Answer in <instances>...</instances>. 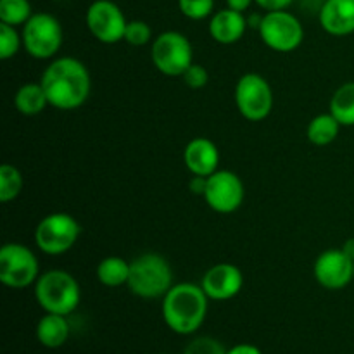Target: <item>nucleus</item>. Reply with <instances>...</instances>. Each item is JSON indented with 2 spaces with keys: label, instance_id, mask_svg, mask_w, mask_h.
Returning <instances> with one entry per match:
<instances>
[{
  "label": "nucleus",
  "instance_id": "26",
  "mask_svg": "<svg viewBox=\"0 0 354 354\" xmlns=\"http://www.w3.org/2000/svg\"><path fill=\"white\" fill-rule=\"evenodd\" d=\"M178 9L189 19L203 21L214 14V0H178Z\"/></svg>",
  "mask_w": 354,
  "mask_h": 354
},
{
  "label": "nucleus",
  "instance_id": "11",
  "mask_svg": "<svg viewBox=\"0 0 354 354\" xmlns=\"http://www.w3.org/2000/svg\"><path fill=\"white\" fill-rule=\"evenodd\" d=\"M86 28L97 41L114 45L124 40L128 19L113 0H93L86 9Z\"/></svg>",
  "mask_w": 354,
  "mask_h": 354
},
{
  "label": "nucleus",
  "instance_id": "9",
  "mask_svg": "<svg viewBox=\"0 0 354 354\" xmlns=\"http://www.w3.org/2000/svg\"><path fill=\"white\" fill-rule=\"evenodd\" d=\"M40 263L28 245L9 242L0 249V282L9 289H26L40 277Z\"/></svg>",
  "mask_w": 354,
  "mask_h": 354
},
{
  "label": "nucleus",
  "instance_id": "10",
  "mask_svg": "<svg viewBox=\"0 0 354 354\" xmlns=\"http://www.w3.org/2000/svg\"><path fill=\"white\" fill-rule=\"evenodd\" d=\"M234 99L242 118L252 123L266 120L275 102L272 85L259 73H245L239 78Z\"/></svg>",
  "mask_w": 354,
  "mask_h": 354
},
{
  "label": "nucleus",
  "instance_id": "20",
  "mask_svg": "<svg viewBox=\"0 0 354 354\" xmlns=\"http://www.w3.org/2000/svg\"><path fill=\"white\" fill-rule=\"evenodd\" d=\"M130 279V263L120 256H107L97 265V280L106 287L127 286Z\"/></svg>",
  "mask_w": 354,
  "mask_h": 354
},
{
  "label": "nucleus",
  "instance_id": "15",
  "mask_svg": "<svg viewBox=\"0 0 354 354\" xmlns=\"http://www.w3.org/2000/svg\"><path fill=\"white\" fill-rule=\"evenodd\" d=\"M183 161L192 175L211 176L220 169L218 168L220 151L213 140L206 137H197L187 144L185 151H183Z\"/></svg>",
  "mask_w": 354,
  "mask_h": 354
},
{
  "label": "nucleus",
  "instance_id": "31",
  "mask_svg": "<svg viewBox=\"0 0 354 354\" xmlns=\"http://www.w3.org/2000/svg\"><path fill=\"white\" fill-rule=\"evenodd\" d=\"M206 185H207V176L192 175V178H190L189 182L190 192L196 194V196H204V192H206Z\"/></svg>",
  "mask_w": 354,
  "mask_h": 354
},
{
  "label": "nucleus",
  "instance_id": "16",
  "mask_svg": "<svg viewBox=\"0 0 354 354\" xmlns=\"http://www.w3.org/2000/svg\"><path fill=\"white\" fill-rule=\"evenodd\" d=\"M322 28L332 37L354 33V0H324L318 12Z\"/></svg>",
  "mask_w": 354,
  "mask_h": 354
},
{
  "label": "nucleus",
  "instance_id": "12",
  "mask_svg": "<svg viewBox=\"0 0 354 354\" xmlns=\"http://www.w3.org/2000/svg\"><path fill=\"white\" fill-rule=\"evenodd\" d=\"M244 183L237 173L230 169H218L207 176L204 201L213 211L220 214H230L244 203Z\"/></svg>",
  "mask_w": 354,
  "mask_h": 354
},
{
  "label": "nucleus",
  "instance_id": "4",
  "mask_svg": "<svg viewBox=\"0 0 354 354\" xmlns=\"http://www.w3.org/2000/svg\"><path fill=\"white\" fill-rule=\"evenodd\" d=\"M35 299L45 313L71 315L82 301V289L75 277L66 270H48L35 283Z\"/></svg>",
  "mask_w": 354,
  "mask_h": 354
},
{
  "label": "nucleus",
  "instance_id": "30",
  "mask_svg": "<svg viewBox=\"0 0 354 354\" xmlns=\"http://www.w3.org/2000/svg\"><path fill=\"white\" fill-rule=\"evenodd\" d=\"M294 0H254V3H258L261 9L265 10H282L292 3Z\"/></svg>",
  "mask_w": 354,
  "mask_h": 354
},
{
  "label": "nucleus",
  "instance_id": "18",
  "mask_svg": "<svg viewBox=\"0 0 354 354\" xmlns=\"http://www.w3.org/2000/svg\"><path fill=\"white\" fill-rule=\"evenodd\" d=\"M37 339L48 349L64 346L69 339V324L64 315L45 313L37 324Z\"/></svg>",
  "mask_w": 354,
  "mask_h": 354
},
{
  "label": "nucleus",
  "instance_id": "13",
  "mask_svg": "<svg viewBox=\"0 0 354 354\" xmlns=\"http://www.w3.org/2000/svg\"><path fill=\"white\" fill-rule=\"evenodd\" d=\"M317 282L327 290H342L354 280V261L342 249H327L313 265Z\"/></svg>",
  "mask_w": 354,
  "mask_h": 354
},
{
  "label": "nucleus",
  "instance_id": "23",
  "mask_svg": "<svg viewBox=\"0 0 354 354\" xmlns=\"http://www.w3.org/2000/svg\"><path fill=\"white\" fill-rule=\"evenodd\" d=\"M24 187L23 175L16 166L6 165L0 166V203L7 204L16 199Z\"/></svg>",
  "mask_w": 354,
  "mask_h": 354
},
{
  "label": "nucleus",
  "instance_id": "1",
  "mask_svg": "<svg viewBox=\"0 0 354 354\" xmlns=\"http://www.w3.org/2000/svg\"><path fill=\"white\" fill-rule=\"evenodd\" d=\"M48 106L59 111H75L88 100L92 90L90 71L76 57H55L40 78Z\"/></svg>",
  "mask_w": 354,
  "mask_h": 354
},
{
  "label": "nucleus",
  "instance_id": "32",
  "mask_svg": "<svg viewBox=\"0 0 354 354\" xmlns=\"http://www.w3.org/2000/svg\"><path fill=\"white\" fill-rule=\"evenodd\" d=\"M227 354H263L261 349L252 344H237L234 348L227 349Z\"/></svg>",
  "mask_w": 354,
  "mask_h": 354
},
{
  "label": "nucleus",
  "instance_id": "5",
  "mask_svg": "<svg viewBox=\"0 0 354 354\" xmlns=\"http://www.w3.org/2000/svg\"><path fill=\"white\" fill-rule=\"evenodd\" d=\"M23 47L33 59H54L61 50L64 31L61 21L48 12H33L21 30Z\"/></svg>",
  "mask_w": 354,
  "mask_h": 354
},
{
  "label": "nucleus",
  "instance_id": "3",
  "mask_svg": "<svg viewBox=\"0 0 354 354\" xmlns=\"http://www.w3.org/2000/svg\"><path fill=\"white\" fill-rule=\"evenodd\" d=\"M128 289L140 299H159L171 289L173 270L168 259L158 252H145L130 261Z\"/></svg>",
  "mask_w": 354,
  "mask_h": 354
},
{
  "label": "nucleus",
  "instance_id": "22",
  "mask_svg": "<svg viewBox=\"0 0 354 354\" xmlns=\"http://www.w3.org/2000/svg\"><path fill=\"white\" fill-rule=\"evenodd\" d=\"M328 113L341 123V127H354V82L344 83L335 90Z\"/></svg>",
  "mask_w": 354,
  "mask_h": 354
},
{
  "label": "nucleus",
  "instance_id": "17",
  "mask_svg": "<svg viewBox=\"0 0 354 354\" xmlns=\"http://www.w3.org/2000/svg\"><path fill=\"white\" fill-rule=\"evenodd\" d=\"M249 23L244 12L225 7L209 17V35L216 44L234 45L245 35Z\"/></svg>",
  "mask_w": 354,
  "mask_h": 354
},
{
  "label": "nucleus",
  "instance_id": "27",
  "mask_svg": "<svg viewBox=\"0 0 354 354\" xmlns=\"http://www.w3.org/2000/svg\"><path fill=\"white\" fill-rule=\"evenodd\" d=\"M124 41L133 45V47H144V45L152 41V28L142 19L128 21L127 31H124Z\"/></svg>",
  "mask_w": 354,
  "mask_h": 354
},
{
  "label": "nucleus",
  "instance_id": "28",
  "mask_svg": "<svg viewBox=\"0 0 354 354\" xmlns=\"http://www.w3.org/2000/svg\"><path fill=\"white\" fill-rule=\"evenodd\" d=\"M183 354H227V349L214 337L203 335V337H196L194 341H190Z\"/></svg>",
  "mask_w": 354,
  "mask_h": 354
},
{
  "label": "nucleus",
  "instance_id": "7",
  "mask_svg": "<svg viewBox=\"0 0 354 354\" xmlns=\"http://www.w3.org/2000/svg\"><path fill=\"white\" fill-rule=\"evenodd\" d=\"M82 234V225L69 213H50L35 228V245L48 256L71 251Z\"/></svg>",
  "mask_w": 354,
  "mask_h": 354
},
{
  "label": "nucleus",
  "instance_id": "29",
  "mask_svg": "<svg viewBox=\"0 0 354 354\" xmlns=\"http://www.w3.org/2000/svg\"><path fill=\"white\" fill-rule=\"evenodd\" d=\"M182 78H183V82H185L187 86H190V88H194V90H199V88H204V86L207 85V82H209V73H207V69L204 68V66L194 62V64L190 66L185 73H183Z\"/></svg>",
  "mask_w": 354,
  "mask_h": 354
},
{
  "label": "nucleus",
  "instance_id": "34",
  "mask_svg": "<svg viewBox=\"0 0 354 354\" xmlns=\"http://www.w3.org/2000/svg\"><path fill=\"white\" fill-rule=\"evenodd\" d=\"M341 249L346 252V254L349 256V258L353 259V261H354V237L348 239V241H346L344 244H342Z\"/></svg>",
  "mask_w": 354,
  "mask_h": 354
},
{
  "label": "nucleus",
  "instance_id": "6",
  "mask_svg": "<svg viewBox=\"0 0 354 354\" xmlns=\"http://www.w3.org/2000/svg\"><path fill=\"white\" fill-rule=\"evenodd\" d=\"M258 33L266 47L280 54L297 50L304 41L303 23L287 9L266 10L259 23Z\"/></svg>",
  "mask_w": 354,
  "mask_h": 354
},
{
  "label": "nucleus",
  "instance_id": "14",
  "mask_svg": "<svg viewBox=\"0 0 354 354\" xmlns=\"http://www.w3.org/2000/svg\"><path fill=\"white\" fill-rule=\"evenodd\" d=\"M201 287L211 301H230L244 287V275L239 266L232 263H220L204 273Z\"/></svg>",
  "mask_w": 354,
  "mask_h": 354
},
{
  "label": "nucleus",
  "instance_id": "19",
  "mask_svg": "<svg viewBox=\"0 0 354 354\" xmlns=\"http://www.w3.org/2000/svg\"><path fill=\"white\" fill-rule=\"evenodd\" d=\"M14 106L24 116H37L48 106L47 93L41 83H24L14 95Z\"/></svg>",
  "mask_w": 354,
  "mask_h": 354
},
{
  "label": "nucleus",
  "instance_id": "24",
  "mask_svg": "<svg viewBox=\"0 0 354 354\" xmlns=\"http://www.w3.org/2000/svg\"><path fill=\"white\" fill-rule=\"evenodd\" d=\"M33 16L30 0H0V23L23 26Z\"/></svg>",
  "mask_w": 354,
  "mask_h": 354
},
{
  "label": "nucleus",
  "instance_id": "25",
  "mask_svg": "<svg viewBox=\"0 0 354 354\" xmlns=\"http://www.w3.org/2000/svg\"><path fill=\"white\" fill-rule=\"evenodd\" d=\"M21 47H23V37L16 26L0 23V59L9 61L19 52Z\"/></svg>",
  "mask_w": 354,
  "mask_h": 354
},
{
  "label": "nucleus",
  "instance_id": "8",
  "mask_svg": "<svg viewBox=\"0 0 354 354\" xmlns=\"http://www.w3.org/2000/svg\"><path fill=\"white\" fill-rule=\"evenodd\" d=\"M151 59L159 73L176 78L194 64V47L180 31H162L152 40Z\"/></svg>",
  "mask_w": 354,
  "mask_h": 354
},
{
  "label": "nucleus",
  "instance_id": "2",
  "mask_svg": "<svg viewBox=\"0 0 354 354\" xmlns=\"http://www.w3.org/2000/svg\"><path fill=\"white\" fill-rule=\"evenodd\" d=\"M207 303L209 297L201 286L192 282L175 283L162 297V320L175 334L190 335L203 327Z\"/></svg>",
  "mask_w": 354,
  "mask_h": 354
},
{
  "label": "nucleus",
  "instance_id": "21",
  "mask_svg": "<svg viewBox=\"0 0 354 354\" xmlns=\"http://www.w3.org/2000/svg\"><path fill=\"white\" fill-rule=\"evenodd\" d=\"M339 131H341V123L330 113H324L310 121L306 128V137L317 147H325L339 137Z\"/></svg>",
  "mask_w": 354,
  "mask_h": 354
},
{
  "label": "nucleus",
  "instance_id": "33",
  "mask_svg": "<svg viewBox=\"0 0 354 354\" xmlns=\"http://www.w3.org/2000/svg\"><path fill=\"white\" fill-rule=\"evenodd\" d=\"M252 2H254V0H227V7L239 10V12H245V10L251 7Z\"/></svg>",
  "mask_w": 354,
  "mask_h": 354
}]
</instances>
